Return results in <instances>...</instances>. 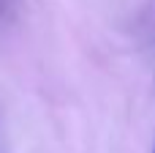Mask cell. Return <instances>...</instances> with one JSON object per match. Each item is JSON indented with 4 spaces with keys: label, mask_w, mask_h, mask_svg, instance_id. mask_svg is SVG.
<instances>
[{
    "label": "cell",
    "mask_w": 155,
    "mask_h": 153,
    "mask_svg": "<svg viewBox=\"0 0 155 153\" xmlns=\"http://www.w3.org/2000/svg\"><path fill=\"white\" fill-rule=\"evenodd\" d=\"M153 153H155V148H153Z\"/></svg>",
    "instance_id": "obj_1"
}]
</instances>
